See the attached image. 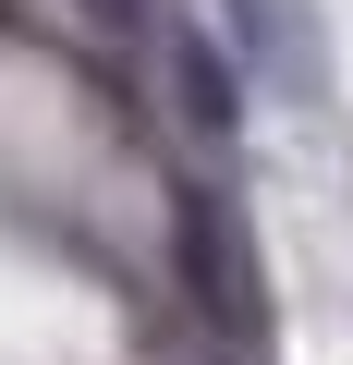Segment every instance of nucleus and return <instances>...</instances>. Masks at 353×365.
<instances>
[]
</instances>
